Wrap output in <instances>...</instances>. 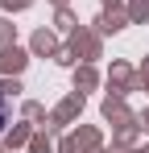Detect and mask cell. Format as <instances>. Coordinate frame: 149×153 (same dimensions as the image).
I'll list each match as a JSON object with an SVG mask.
<instances>
[{
    "mask_svg": "<svg viewBox=\"0 0 149 153\" xmlns=\"http://www.w3.org/2000/svg\"><path fill=\"white\" fill-rule=\"evenodd\" d=\"M4 120H8V103H4V95H0V128H4Z\"/></svg>",
    "mask_w": 149,
    "mask_h": 153,
    "instance_id": "obj_1",
    "label": "cell"
}]
</instances>
